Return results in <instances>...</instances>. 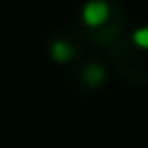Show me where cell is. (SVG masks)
Returning a JSON list of instances; mask_svg holds the SVG:
<instances>
[{
  "mask_svg": "<svg viewBox=\"0 0 148 148\" xmlns=\"http://www.w3.org/2000/svg\"><path fill=\"white\" fill-rule=\"evenodd\" d=\"M74 28L86 44L109 51L130 30V23L123 5H118L116 0H88L79 9Z\"/></svg>",
  "mask_w": 148,
  "mask_h": 148,
  "instance_id": "6da1fadb",
  "label": "cell"
},
{
  "mask_svg": "<svg viewBox=\"0 0 148 148\" xmlns=\"http://www.w3.org/2000/svg\"><path fill=\"white\" fill-rule=\"evenodd\" d=\"M109 62L113 72L134 86L148 83V25L127 30L111 49Z\"/></svg>",
  "mask_w": 148,
  "mask_h": 148,
  "instance_id": "7a4b0ae2",
  "label": "cell"
},
{
  "mask_svg": "<svg viewBox=\"0 0 148 148\" xmlns=\"http://www.w3.org/2000/svg\"><path fill=\"white\" fill-rule=\"evenodd\" d=\"M83 37L76 32V28H60L49 35L46 39V53L56 65L72 67L83 56Z\"/></svg>",
  "mask_w": 148,
  "mask_h": 148,
  "instance_id": "3957f363",
  "label": "cell"
},
{
  "mask_svg": "<svg viewBox=\"0 0 148 148\" xmlns=\"http://www.w3.org/2000/svg\"><path fill=\"white\" fill-rule=\"evenodd\" d=\"M67 79H69V86H74L76 90H81V92H95V90H99L106 83L109 72H106V65L99 58L81 56L69 67V76Z\"/></svg>",
  "mask_w": 148,
  "mask_h": 148,
  "instance_id": "277c9868",
  "label": "cell"
}]
</instances>
